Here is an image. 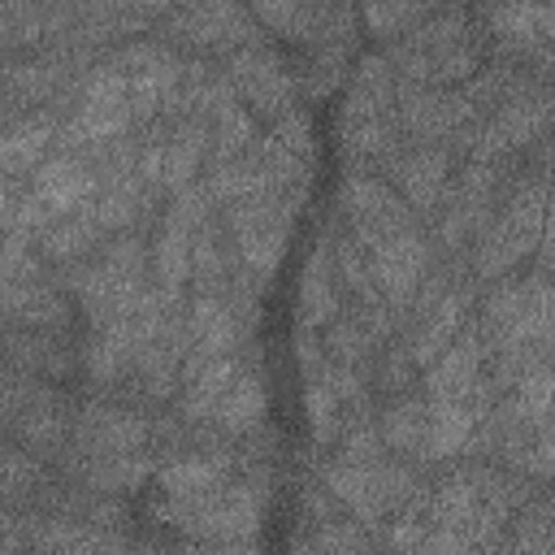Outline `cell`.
I'll list each match as a JSON object with an SVG mask.
<instances>
[{"label":"cell","instance_id":"obj_1","mask_svg":"<svg viewBox=\"0 0 555 555\" xmlns=\"http://www.w3.org/2000/svg\"><path fill=\"white\" fill-rule=\"evenodd\" d=\"M100 178L69 152L61 156H48L35 173H30V191L39 195V204L52 212V217H65V212H78L82 204H91Z\"/></svg>","mask_w":555,"mask_h":555},{"label":"cell","instance_id":"obj_2","mask_svg":"<svg viewBox=\"0 0 555 555\" xmlns=\"http://www.w3.org/2000/svg\"><path fill=\"white\" fill-rule=\"evenodd\" d=\"M230 78L243 87V95L260 108V113H282V104H286V95H291V87H286V74H282V65L264 52V48H247V52H238L234 61H230Z\"/></svg>","mask_w":555,"mask_h":555},{"label":"cell","instance_id":"obj_3","mask_svg":"<svg viewBox=\"0 0 555 555\" xmlns=\"http://www.w3.org/2000/svg\"><path fill=\"white\" fill-rule=\"evenodd\" d=\"M56 134V126H52V117H35V113H26V117H13L9 121V130H4V173H9V182H22L26 173H35L43 160V147H48V139Z\"/></svg>","mask_w":555,"mask_h":555},{"label":"cell","instance_id":"obj_4","mask_svg":"<svg viewBox=\"0 0 555 555\" xmlns=\"http://www.w3.org/2000/svg\"><path fill=\"white\" fill-rule=\"evenodd\" d=\"M100 234H104V225L91 217V208L82 212H65V217H56L43 234H39V251L43 256H52V260H82V256H91L95 247H100Z\"/></svg>","mask_w":555,"mask_h":555},{"label":"cell","instance_id":"obj_5","mask_svg":"<svg viewBox=\"0 0 555 555\" xmlns=\"http://www.w3.org/2000/svg\"><path fill=\"white\" fill-rule=\"evenodd\" d=\"M221 473H225V460H217V455H178L173 464L160 468V481H165L169 499L199 503V499L217 494Z\"/></svg>","mask_w":555,"mask_h":555},{"label":"cell","instance_id":"obj_6","mask_svg":"<svg viewBox=\"0 0 555 555\" xmlns=\"http://www.w3.org/2000/svg\"><path fill=\"white\" fill-rule=\"evenodd\" d=\"M395 173H399V186L408 191V199L429 208L447 186V156L438 147H416L395 165Z\"/></svg>","mask_w":555,"mask_h":555},{"label":"cell","instance_id":"obj_7","mask_svg":"<svg viewBox=\"0 0 555 555\" xmlns=\"http://www.w3.org/2000/svg\"><path fill=\"white\" fill-rule=\"evenodd\" d=\"M260 412H264V390H260L256 377H234V386H230V390L221 395V403H217V421H221V429H230V434L251 429V425L260 421Z\"/></svg>","mask_w":555,"mask_h":555},{"label":"cell","instance_id":"obj_8","mask_svg":"<svg viewBox=\"0 0 555 555\" xmlns=\"http://www.w3.org/2000/svg\"><path fill=\"white\" fill-rule=\"evenodd\" d=\"M425 429H429V408L399 399L386 416H382V438L395 451H421L425 447Z\"/></svg>","mask_w":555,"mask_h":555}]
</instances>
